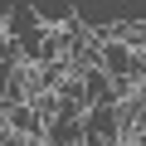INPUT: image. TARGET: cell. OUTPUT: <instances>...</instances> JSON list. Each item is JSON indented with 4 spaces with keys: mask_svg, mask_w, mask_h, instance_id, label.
<instances>
[{
    "mask_svg": "<svg viewBox=\"0 0 146 146\" xmlns=\"http://www.w3.org/2000/svg\"><path fill=\"white\" fill-rule=\"evenodd\" d=\"M83 78V93H88V107H107L112 102V78L102 68H88V73H78Z\"/></svg>",
    "mask_w": 146,
    "mask_h": 146,
    "instance_id": "obj_4",
    "label": "cell"
},
{
    "mask_svg": "<svg viewBox=\"0 0 146 146\" xmlns=\"http://www.w3.org/2000/svg\"><path fill=\"white\" fill-rule=\"evenodd\" d=\"M83 131H88V136H98V141H122L117 102H107V107H88V112H83Z\"/></svg>",
    "mask_w": 146,
    "mask_h": 146,
    "instance_id": "obj_2",
    "label": "cell"
},
{
    "mask_svg": "<svg viewBox=\"0 0 146 146\" xmlns=\"http://www.w3.org/2000/svg\"><path fill=\"white\" fill-rule=\"evenodd\" d=\"M83 117H49V127H44V146H83Z\"/></svg>",
    "mask_w": 146,
    "mask_h": 146,
    "instance_id": "obj_3",
    "label": "cell"
},
{
    "mask_svg": "<svg viewBox=\"0 0 146 146\" xmlns=\"http://www.w3.org/2000/svg\"><path fill=\"white\" fill-rule=\"evenodd\" d=\"M0 122H5V131H10V136H20V141H29V146H39V141H44V127H49V117H44L34 102H20V107H10Z\"/></svg>",
    "mask_w": 146,
    "mask_h": 146,
    "instance_id": "obj_1",
    "label": "cell"
}]
</instances>
